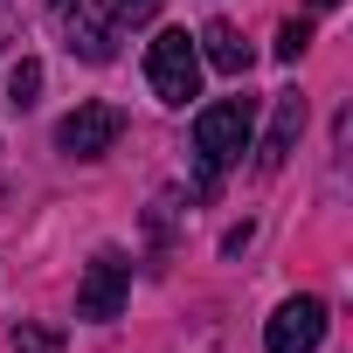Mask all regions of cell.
<instances>
[{"label":"cell","mask_w":353,"mask_h":353,"mask_svg":"<svg viewBox=\"0 0 353 353\" xmlns=\"http://www.w3.org/2000/svg\"><path fill=\"white\" fill-rule=\"evenodd\" d=\"M145 77H152L159 104H188V97H201V49H194V35H188V28L152 35V42H145Z\"/></svg>","instance_id":"6da1fadb"},{"label":"cell","mask_w":353,"mask_h":353,"mask_svg":"<svg viewBox=\"0 0 353 353\" xmlns=\"http://www.w3.org/2000/svg\"><path fill=\"white\" fill-rule=\"evenodd\" d=\"M194 152H201V166H208V173L236 166V159L250 152V104H243V97L208 104V111L194 118Z\"/></svg>","instance_id":"7a4b0ae2"},{"label":"cell","mask_w":353,"mask_h":353,"mask_svg":"<svg viewBox=\"0 0 353 353\" xmlns=\"http://www.w3.org/2000/svg\"><path fill=\"white\" fill-rule=\"evenodd\" d=\"M118 132H125V111H118V104H77V111L56 125V145H63L70 159H97V152L118 145Z\"/></svg>","instance_id":"3957f363"},{"label":"cell","mask_w":353,"mask_h":353,"mask_svg":"<svg viewBox=\"0 0 353 353\" xmlns=\"http://www.w3.org/2000/svg\"><path fill=\"white\" fill-rule=\"evenodd\" d=\"M125 291H132V263L118 250H104L83 270V284H77V319H118L125 312Z\"/></svg>","instance_id":"277c9868"},{"label":"cell","mask_w":353,"mask_h":353,"mask_svg":"<svg viewBox=\"0 0 353 353\" xmlns=\"http://www.w3.org/2000/svg\"><path fill=\"white\" fill-rule=\"evenodd\" d=\"M319 339H325V305L319 298H284L277 319L263 325L270 353H319Z\"/></svg>","instance_id":"5b68a950"},{"label":"cell","mask_w":353,"mask_h":353,"mask_svg":"<svg viewBox=\"0 0 353 353\" xmlns=\"http://www.w3.org/2000/svg\"><path fill=\"white\" fill-rule=\"evenodd\" d=\"M111 14L104 8H90V0H77V14H70V56H83V63H111L118 49H111Z\"/></svg>","instance_id":"8992f818"},{"label":"cell","mask_w":353,"mask_h":353,"mask_svg":"<svg viewBox=\"0 0 353 353\" xmlns=\"http://www.w3.org/2000/svg\"><path fill=\"white\" fill-rule=\"evenodd\" d=\"M298 132H305V97H298V90H284V97H277V118H270V139H263V152H256V159H263V173H277V166L291 159Z\"/></svg>","instance_id":"52a82bcc"},{"label":"cell","mask_w":353,"mask_h":353,"mask_svg":"<svg viewBox=\"0 0 353 353\" xmlns=\"http://www.w3.org/2000/svg\"><path fill=\"white\" fill-rule=\"evenodd\" d=\"M194 49H201V56H208V63H215L222 77H243V70H250V42H243V35H236L229 21H208Z\"/></svg>","instance_id":"ba28073f"},{"label":"cell","mask_w":353,"mask_h":353,"mask_svg":"<svg viewBox=\"0 0 353 353\" xmlns=\"http://www.w3.org/2000/svg\"><path fill=\"white\" fill-rule=\"evenodd\" d=\"M166 8V0H104V14L118 21V28H139V21H152Z\"/></svg>","instance_id":"9c48e42d"},{"label":"cell","mask_w":353,"mask_h":353,"mask_svg":"<svg viewBox=\"0 0 353 353\" xmlns=\"http://www.w3.org/2000/svg\"><path fill=\"white\" fill-rule=\"evenodd\" d=\"M35 90H42V63H14V77H8V97H14V104H35Z\"/></svg>","instance_id":"30bf717a"},{"label":"cell","mask_w":353,"mask_h":353,"mask_svg":"<svg viewBox=\"0 0 353 353\" xmlns=\"http://www.w3.org/2000/svg\"><path fill=\"white\" fill-rule=\"evenodd\" d=\"M305 42H312V28H305V21H284V28H277V63H298Z\"/></svg>","instance_id":"8fae6325"},{"label":"cell","mask_w":353,"mask_h":353,"mask_svg":"<svg viewBox=\"0 0 353 353\" xmlns=\"http://www.w3.org/2000/svg\"><path fill=\"white\" fill-rule=\"evenodd\" d=\"M14 353H56V332L49 325H21L14 332Z\"/></svg>","instance_id":"7c38bea8"},{"label":"cell","mask_w":353,"mask_h":353,"mask_svg":"<svg viewBox=\"0 0 353 353\" xmlns=\"http://www.w3.org/2000/svg\"><path fill=\"white\" fill-rule=\"evenodd\" d=\"M14 35H21V21H14L8 8H0V42H14Z\"/></svg>","instance_id":"4fadbf2b"},{"label":"cell","mask_w":353,"mask_h":353,"mask_svg":"<svg viewBox=\"0 0 353 353\" xmlns=\"http://www.w3.org/2000/svg\"><path fill=\"white\" fill-rule=\"evenodd\" d=\"M312 8H339V0H312Z\"/></svg>","instance_id":"5bb4252c"},{"label":"cell","mask_w":353,"mask_h":353,"mask_svg":"<svg viewBox=\"0 0 353 353\" xmlns=\"http://www.w3.org/2000/svg\"><path fill=\"white\" fill-rule=\"evenodd\" d=\"M56 8H70V0H56Z\"/></svg>","instance_id":"9a60e30c"}]
</instances>
